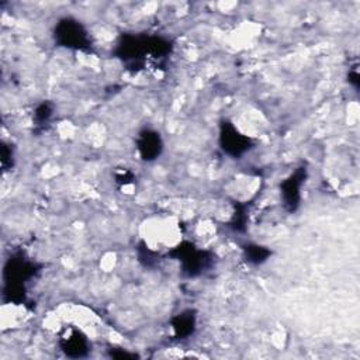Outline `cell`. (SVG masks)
Wrapping results in <instances>:
<instances>
[{
	"instance_id": "obj_6",
	"label": "cell",
	"mask_w": 360,
	"mask_h": 360,
	"mask_svg": "<svg viewBox=\"0 0 360 360\" xmlns=\"http://www.w3.org/2000/svg\"><path fill=\"white\" fill-rule=\"evenodd\" d=\"M173 332L178 339H186L195 332L196 318L191 313H182L173 320Z\"/></svg>"
},
{
	"instance_id": "obj_8",
	"label": "cell",
	"mask_w": 360,
	"mask_h": 360,
	"mask_svg": "<svg viewBox=\"0 0 360 360\" xmlns=\"http://www.w3.org/2000/svg\"><path fill=\"white\" fill-rule=\"evenodd\" d=\"M51 116H52V107H51L49 104H47V103L40 104V106L37 107V110H36V115H34L36 121H37L38 124L47 123V121L51 119Z\"/></svg>"
},
{
	"instance_id": "obj_5",
	"label": "cell",
	"mask_w": 360,
	"mask_h": 360,
	"mask_svg": "<svg viewBox=\"0 0 360 360\" xmlns=\"http://www.w3.org/2000/svg\"><path fill=\"white\" fill-rule=\"evenodd\" d=\"M306 178V171H297L294 175H291L283 184H282V193L286 206H289L290 210H296L300 202V189L301 183Z\"/></svg>"
},
{
	"instance_id": "obj_7",
	"label": "cell",
	"mask_w": 360,
	"mask_h": 360,
	"mask_svg": "<svg viewBox=\"0 0 360 360\" xmlns=\"http://www.w3.org/2000/svg\"><path fill=\"white\" fill-rule=\"evenodd\" d=\"M245 252H246V258L249 262L252 263H262L267 259V256L270 255V252L267 251V249H265L263 246H259V245H249L245 248Z\"/></svg>"
},
{
	"instance_id": "obj_1",
	"label": "cell",
	"mask_w": 360,
	"mask_h": 360,
	"mask_svg": "<svg viewBox=\"0 0 360 360\" xmlns=\"http://www.w3.org/2000/svg\"><path fill=\"white\" fill-rule=\"evenodd\" d=\"M57 38L58 41L68 48H76L82 49L83 47H86L88 44V36L86 32L83 30V27L71 19H67L61 21L57 29Z\"/></svg>"
},
{
	"instance_id": "obj_4",
	"label": "cell",
	"mask_w": 360,
	"mask_h": 360,
	"mask_svg": "<svg viewBox=\"0 0 360 360\" xmlns=\"http://www.w3.org/2000/svg\"><path fill=\"white\" fill-rule=\"evenodd\" d=\"M61 348L69 357H83L89 352L88 339L77 331H72L61 338Z\"/></svg>"
},
{
	"instance_id": "obj_3",
	"label": "cell",
	"mask_w": 360,
	"mask_h": 360,
	"mask_svg": "<svg viewBox=\"0 0 360 360\" xmlns=\"http://www.w3.org/2000/svg\"><path fill=\"white\" fill-rule=\"evenodd\" d=\"M138 151L144 160H154L162 152V140L155 131H144L138 138Z\"/></svg>"
},
{
	"instance_id": "obj_2",
	"label": "cell",
	"mask_w": 360,
	"mask_h": 360,
	"mask_svg": "<svg viewBox=\"0 0 360 360\" xmlns=\"http://www.w3.org/2000/svg\"><path fill=\"white\" fill-rule=\"evenodd\" d=\"M221 145H223V149L227 154L232 156H239L249 149V140L235 127L224 124L223 130H221Z\"/></svg>"
}]
</instances>
